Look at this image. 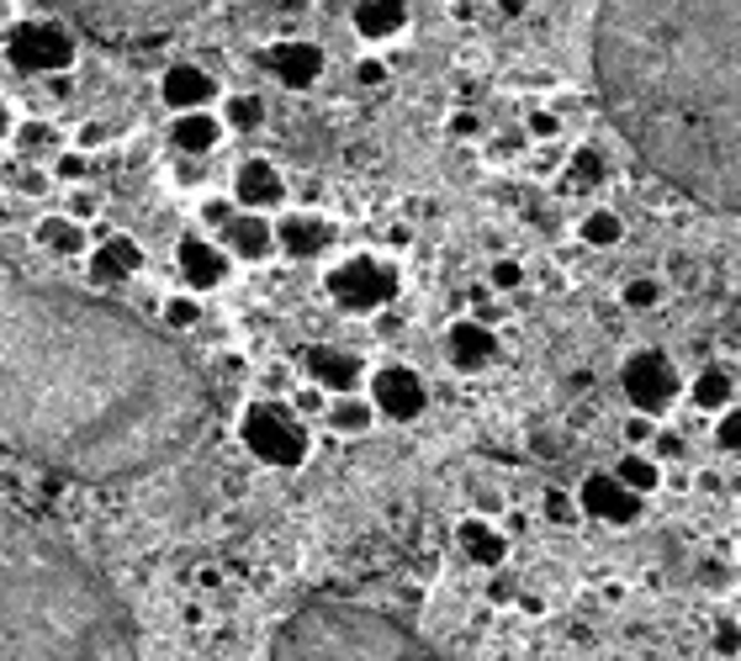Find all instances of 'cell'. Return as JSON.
Listing matches in <instances>:
<instances>
[{
	"label": "cell",
	"mask_w": 741,
	"mask_h": 661,
	"mask_svg": "<svg viewBox=\"0 0 741 661\" xmlns=\"http://www.w3.org/2000/svg\"><path fill=\"white\" fill-rule=\"evenodd\" d=\"M234 202L244 213H276L287 202V180L270 159H244L239 175H234Z\"/></svg>",
	"instance_id": "cell-15"
},
{
	"label": "cell",
	"mask_w": 741,
	"mask_h": 661,
	"mask_svg": "<svg viewBox=\"0 0 741 661\" xmlns=\"http://www.w3.org/2000/svg\"><path fill=\"white\" fill-rule=\"evenodd\" d=\"M59 180H85V169H91V159L85 154H59Z\"/></svg>",
	"instance_id": "cell-40"
},
{
	"label": "cell",
	"mask_w": 741,
	"mask_h": 661,
	"mask_svg": "<svg viewBox=\"0 0 741 661\" xmlns=\"http://www.w3.org/2000/svg\"><path fill=\"white\" fill-rule=\"evenodd\" d=\"M445 360H451L455 371H487L493 360H498V333L493 323H482V318H455L451 329H445Z\"/></svg>",
	"instance_id": "cell-13"
},
{
	"label": "cell",
	"mask_w": 741,
	"mask_h": 661,
	"mask_svg": "<svg viewBox=\"0 0 741 661\" xmlns=\"http://www.w3.org/2000/svg\"><path fill=\"white\" fill-rule=\"evenodd\" d=\"M159 95H165L169 112H207L217 101V80L202 64H169L159 74Z\"/></svg>",
	"instance_id": "cell-17"
},
{
	"label": "cell",
	"mask_w": 741,
	"mask_h": 661,
	"mask_svg": "<svg viewBox=\"0 0 741 661\" xmlns=\"http://www.w3.org/2000/svg\"><path fill=\"white\" fill-rule=\"evenodd\" d=\"M594 80L657 180L741 217V0H598Z\"/></svg>",
	"instance_id": "cell-2"
},
{
	"label": "cell",
	"mask_w": 741,
	"mask_h": 661,
	"mask_svg": "<svg viewBox=\"0 0 741 661\" xmlns=\"http://www.w3.org/2000/svg\"><path fill=\"white\" fill-rule=\"evenodd\" d=\"M234 207H239V202H207V207H202V217H207L213 228H228V217H234Z\"/></svg>",
	"instance_id": "cell-42"
},
{
	"label": "cell",
	"mask_w": 741,
	"mask_h": 661,
	"mask_svg": "<svg viewBox=\"0 0 741 661\" xmlns=\"http://www.w3.org/2000/svg\"><path fill=\"white\" fill-rule=\"evenodd\" d=\"M657 419L651 413H630L625 419V450H651V440H657Z\"/></svg>",
	"instance_id": "cell-34"
},
{
	"label": "cell",
	"mask_w": 741,
	"mask_h": 661,
	"mask_svg": "<svg viewBox=\"0 0 741 661\" xmlns=\"http://www.w3.org/2000/svg\"><path fill=\"white\" fill-rule=\"evenodd\" d=\"M455 545H461V556H466L472 567H487V571L503 567V556H508V535H503L487 514H472V519L455 524Z\"/></svg>",
	"instance_id": "cell-21"
},
{
	"label": "cell",
	"mask_w": 741,
	"mask_h": 661,
	"mask_svg": "<svg viewBox=\"0 0 741 661\" xmlns=\"http://www.w3.org/2000/svg\"><path fill=\"white\" fill-rule=\"evenodd\" d=\"M567 169H573V186H598L604 180V154H598L594 143H583V148H573Z\"/></svg>",
	"instance_id": "cell-31"
},
{
	"label": "cell",
	"mask_w": 741,
	"mask_h": 661,
	"mask_svg": "<svg viewBox=\"0 0 741 661\" xmlns=\"http://www.w3.org/2000/svg\"><path fill=\"white\" fill-rule=\"evenodd\" d=\"M0 661H138L112 582L11 503H0Z\"/></svg>",
	"instance_id": "cell-3"
},
{
	"label": "cell",
	"mask_w": 741,
	"mask_h": 661,
	"mask_svg": "<svg viewBox=\"0 0 741 661\" xmlns=\"http://www.w3.org/2000/svg\"><path fill=\"white\" fill-rule=\"evenodd\" d=\"M138 270H144V249H138V238H127V234H112L91 255V281L96 286H122L127 276H138Z\"/></svg>",
	"instance_id": "cell-22"
},
{
	"label": "cell",
	"mask_w": 741,
	"mask_h": 661,
	"mask_svg": "<svg viewBox=\"0 0 741 661\" xmlns=\"http://www.w3.org/2000/svg\"><path fill=\"white\" fill-rule=\"evenodd\" d=\"M371 424H377V402L371 397L344 392V397L329 402V428H335V434H366Z\"/></svg>",
	"instance_id": "cell-28"
},
{
	"label": "cell",
	"mask_w": 741,
	"mask_h": 661,
	"mask_svg": "<svg viewBox=\"0 0 741 661\" xmlns=\"http://www.w3.org/2000/svg\"><path fill=\"white\" fill-rule=\"evenodd\" d=\"M323 286H329V297H335L344 312H382L387 302H398V286H403V276H398V265L382 260V255H350V260H339L329 276H323Z\"/></svg>",
	"instance_id": "cell-6"
},
{
	"label": "cell",
	"mask_w": 741,
	"mask_h": 661,
	"mask_svg": "<svg viewBox=\"0 0 741 661\" xmlns=\"http://www.w3.org/2000/svg\"><path fill=\"white\" fill-rule=\"evenodd\" d=\"M239 434H244V445H249L255 461L281 466V472L302 466L308 450H312V434H308V424H302V413L287 407V402H249Z\"/></svg>",
	"instance_id": "cell-5"
},
{
	"label": "cell",
	"mask_w": 741,
	"mask_h": 661,
	"mask_svg": "<svg viewBox=\"0 0 741 661\" xmlns=\"http://www.w3.org/2000/svg\"><path fill=\"white\" fill-rule=\"evenodd\" d=\"M32 238H38V249H43V255H59V260L85 255V223H80V217H43Z\"/></svg>",
	"instance_id": "cell-26"
},
{
	"label": "cell",
	"mask_w": 741,
	"mask_h": 661,
	"mask_svg": "<svg viewBox=\"0 0 741 661\" xmlns=\"http://www.w3.org/2000/svg\"><path fill=\"white\" fill-rule=\"evenodd\" d=\"M451 133H455V138H477L482 122L472 117V112H455V117H451Z\"/></svg>",
	"instance_id": "cell-43"
},
{
	"label": "cell",
	"mask_w": 741,
	"mask_h": 661,
	"mask_svg": "<svg viewBox=\"0 0 741 661\" xmlns=\"http://www.w3.org/2000/svg\"><path fill=\"white\" fill-rule=\"evenodd\" d=\"M217 117H223L228 133H255V127L265 122V101H260V95H249V91H239V95H228V101H223V112H217Z\"/></svg>",
	"instance_id": "cell-30"
},
{
	"label": "cell",
	"mask_w": 741,
	"mask_h": 661,
	"mask_svg": "<svg viewBox=\"0 0 741 661\" xmlns=\"http://www.w3.org/2000/svg\"><path fill=\"white\" fill-rule=\"evenodd\" d=\"M710 645H716V657H741V619H720Z\"/></svg>",
	"instance_id": "cell-37"
},
{
	"label": "cell",
	"mask_w": 741,
	"mask_h": 661,
	"mask_svg": "<svg viewBox=\"0 0 741 661\" xmlns=\"http://www.w3.org/2000/svg\"><path fill=\"white\" fill-rule=\"evenodd\" d=\"M487 281H493V291L508 297V291H519V286H525V265H519V260H493Z\"/></svg>",
	"instance_id": "cell-36"
},
{
	"label": "cell",
	"mask_w": 741,
	"mask_h": 661,
	"mask_svg": "<svg viewBox=\"0 0 741 661\" xmlns=\"http://www.w3.org/2000/svg\"><path fill=\"white\" fill-rule=\"evenodd\" d=\"M525 133H529L535 143H550L556 133H562V117H556V112H529V117H525Z\"/></svg>",
	"instance_id": "cell-38"
},
{
	"label": "cell",
	"mask_w": 741,
	"mask_h": 661,
	"mask_svg": "<svg viewBox=\"0 0 741 661\" xmlns=\"http://www.w3.org/2000/svg\"><path fill=\"white\" fill-rule=\"evenodd\" d=\"M265 70L276 74V85H287V91H312L323 80V70H329V59L308 38H287V43H276L265 53Z\"/></svg>",
	"instance_id": "cell-12"
},
{
	"label": "cell",
	"mask_w": 741,
	"mask_h": 661,
	"mask_svg": "<svg viewBox=\"0 0 741 661\" xmlns=\"http://www.w3.org/2000/svg\"><path fill=\"white\" fill-rule=\"evenodd\" d=\"M228 265H234V255L223 244H213V238H181V276H186L192 291L223 286L228 281Z\"/></svg>",
	"instance_id": "cell-18"
},
{
	"label": "cell",
	"mask_w": 741,
	"mask_h": 661,
	"mask_svg": "<svg viewBox=\"0 0 741 661\" xmlns=\"http://www.w3.org/2000/svg\"><path fill=\"white\" fill-rule=\"evenodd\" d=\"M366 386H371L366 397L377 402V419H392V424H413L430 407V386H424L419 371H408V365H382Z\"/></svg>",
	"instance_id": "cell-10"
},
{
	"label": "cell",
	"mask_w": 741,
	"mask_h": 661,
	"mask_svg": "<svg viewBox=\"0 0 741 661\" xmlns=\"http://www.w3.org/2000/svg\"><path fill=\"white\" fill-rule=\"evenodd\" d=\"M202 419L207 381L169 333L0 276V450L74 482H122L181 455Z\"/></svg>",
	"instance_id": "cell-1"
},
{
	"label": "cell",
	"mask_w": 741,
	"mask_h": 661,
	"mask_svg": "<svg viewBox=\"0 0 741 661\" xmlns=\"http://www.w3.org/2000/svg\"><path fill=\"white\" fill-rule=\"evenodd\" d=\"M615 476H620L636 497H651L662 482H668V466H662L651 450H625L620 461H615Z\"/></svg>",
	"instance_id": "cell-25"
},
{
	"label": "cell",
	"mask_w": 741,
	"mask_h": 661,
	"mask_svg": "<svg viewBox=\"0 0 741 661\" xmlns=\"http://www.w3.org/2000/svg\"><path fill=\"white\" fill-rule=\"evenodd\" d=\"M6 138H17V117H11V112L0 106V143H6Z\"/></svg>",
	"instance_id": "cell-47"
},
{
	"label": "cell",
	"mask_w": 741,
	"mask_h": 661,
	"mask_svg": "<svg viewBox=\"0 0 741 661\" xmlns=\"http://www.w3.org/2000/svg\"><path fill=\"white\" fill-rule=\"evenodd\" d=\"M64 6L101 32H159L202 11V0H64Z\"/></svg>",
	"instance_id": "cell-7"
},
{
	"label": "cell",
	"mask_w": 741,
	"mask_h": 661,
	"mask_svg": "<svg viewBox=\"0 0 741 661\" xmlns=\"http://www.w3.org/2000/svg\"><path fill=\"white\" fill-rule=\"evenodd\" d=\"M683 392H689L693 413H710V419H716V413H725V407L737 402V381H731L725 365H704V371H699Z\"/></svg>",
	"instance_id": "cell-24"
},
{
	"label": "cell",
	"mask_w": 741,
	"mask_h": 661,
	"mask_svg": "<svg viewBox=\"0 0 741 661\" xmlns=\"http://www.w3.org/2000/svg\"><path fill=\"white\" fill-rule=\"evenodd\" d=\"M223 117H217L213 106L207 112H175V122H169V143L186 154V159H202V154H213L217 143H223Z\"/></svg>",
	"instance_id": "cell-23"
},
{
	"label": "cell",
	"mask_w": 741,
	"mask_h": 661,
	"mask_svg": "<svg viewBox=\"0 0 741 661\" xmlns=\"http://www.w3.org/2000/svg\"><path fill=\"white\" fill-rule=\"evenodd\" d=\"M308 381L318 386V392L344 397V392H356L360 381H366V365H360V354L339 350V344H312L308 350Z\"/></svg>",
	"instance_id": "cell-16"
},
{
	"label": "cell",
	"mask_w": 741,
	"mask_h": 661,
	"mask_svg": "<svg viewBox=\"0 0 741 661\" xmlns=\"http://www.w3.org/2000/svg\"><path fill=\"white\" fill-rule=\"evenodd\" d=\"M651 455H657L662 466H672V461L683 455V440H678V434H668V428H657V440H651Z\"/></svg>",
	"instance_id": "cell-39"
},
{
	"label": "cell",
	"mask_w": 741,
	"mask_h": 661,
	"mask_svg": "<svg viewBox=\"0 0 741 661\" xmlns=\"http://www.w3.org/2000/svg\"><path fill=\"white\" fill-rule=\"evenodd\" d=\"M223 249L234 260H270L276 255V223L265 213H234L223 228Z\"/></svg>",
	"instance_id": "cell-19"
},
{
	"label": "cell",
	"mask_w": 741,
	"mask_h": 661,
	"mask_svg": "<svg viewBox=\"0 0 741 661\" xmlns=\"http://www.w3.org/2000/svg\"><path fill=\"white\" fill-rule=\"evenodd\" d=\"M270 661H445L419 630L403 619L344 603V598H318L308 609L276 630Z\"/></svg>",
	"instance_id": "cell-4"
},
{
	"label": "cell",
	"mask_w": 741,
	"mask_h": 661,
	"mask_svg": "<svg viewBox=\"0 0 741 661\" xmlns=\"http://www.w3.org/2000/svg\"><path fill=\"white\" fill-rule=\"evenodd\" d=\"M716 445L725 455H741V402H731L725 413H716Z\"/></svg>",
	"instance_id": "cell-33"
},
{
	"label": "cell",
	"mask_w": 741,
	"mask_h": 661,
	"mask_svg": "<svg viewBox=\"0 0 741 661\" xmlns=\"http://www.w3.org/2000/svg\"><path fill=\"white\" fill-rule=\"evenodd\" d=\"M350 27L360 43H392L408 32V0H356Z\"/></svg>",
	"instance_id": "cell-20"
},
{
	"label": "cell",
	"mask_w": 741,
	"mask_h": 661,
	"mask_svg": "<svg viewBox=\"0 0 741 661\" xmlns=\"http://www.w3.org/2000/svg\"><path fill=\"white\" fill-rule=\"evenodd\" d=\"M356 80L377 91V85H387V64H382V59H360V64H356Z\"/></svg>",
	"instance_id": "cell-41"
},
{
	"label": "cell",
	"mask_w": 741,
	"mask_h": 661,
	"mask_svg": "<svg viewBox=\"0 0 741 661\" xmlns=\"http://www.w3.org/2000/svg\"><path fill=\"white\" fill-rule=\"evenodd\" d=\"M17 127H22V133H17V138H22V148H38V143H49V127H43V122H17Z\"/></svg>",
	"instance_id": "cell-44"
},
{
	"label": "cell",
	"mask_w": 741,
	"mask_h": 661,
	"mask_svg": "<svg viewBox=\"0 0 741 661\" xmlns=\"http://www.w3.org/2000/svg\"><path fill=\"white\" fill-rule=\"evenodd\" d=\"M577 238H583L588 249H620L625 217L615 213V207H594V213H583V223H577Z\"/></svg>",
	"instance_id": "cell-27"
},
{
	"label": "cell",
	"mask_w": 741,
	"mask_h": 661,
	"mask_svg": "<svg viewBox=\"0 0 741 661\" xmlns=\"http://www.w3.org/2000/svg\"><path fill=\"white\" fill-rule=\"evenodd\" d=\"M477 514H487V519L498 514V493H493V487H487V493H477Z\"/></svg>",
	"instance_id": "cell-46"
},
{
	"label": "cell",
	"mask_w": 741,
	"mask_h": 661,
	"mask_svg": "<svg viewBox=\"0 0 741 661\" xmlns=\"http://www.w3.org/2000/svg\"><path fill=\"white\" fill-rule=\"evenodd\" d=\"M329 244H335V223L318 213H281L276 217V249L291 255V260H318V255H329Z\"/></svg>",
	"instance_id": "cell-14"
},
{
	"label": "cell",
	"mask_w": 741,
	"mask_h": 661,
	"mask_svg": "<svg viewBox=\"0 0 741 661\" xmlns=\"http://www.w3.org/2000/svg\"><path fill=\"white\" fill-rule=\"evenodd\" d=\"M96 143H106V127H101V122H91V127L80 133V148H96Z\"/></svg>",
	"instance_id": "cell-45"
},
{
	"label": "cell",
	"mask_w": 741,
	"mask_h": 661,
	"mask_svg": "<svg viewBox=\"0 0 741 661\" xmlns=\"http://www.w3.org/2000/svg\"><path fill=\"white\" fill-rule=\"evenodd\" d=\"M620 386H625V402L636 413H651V419H662L672 402L683 397V376H678L668 350H636L620 365Z\"/></svg>",
	"instance_id": "cell-8"
},
{
	"label": "cell",
	"mask_w": 741,
	"mask_h": 661,
	"mask_svg": "<svg viewBox=\"0 0 741 661\" xmlns=\"http://www.w3.org/2000/svg\"><path fill=\"white\" fill-rule=\"evenodd\" d=\"M668 297H672L668 276H636V281H625V291H620V302L630 312H657Z\"/></svg>",
	"instance_id": "cell-29"
},
{
	"label": "cell",
	"mask_w": 741,
	"mask_h": 661,
	"mask_svg": "<svg viewBox=\"0 0 741 661\" xmlns=\"http://www.w3.org/2000/svg\"><path fill=\"white\" fill-rule=\"evenodd\" d=\"M541 508H546L550 524H577V519H583V508H577V493H562V487H546Z\"/></svg>",
	"instance_id": "cell-32"
},
{
	"label": "cell",
	"mask_w": 741,
	"mask_h": 661,
	"mask_svg": "<svg viewBox=\"0 0 741 661\" xmlns=\"http://www.w3.org/2000/svg\"><path fill=\"white\" fill-rule=\"evenodd\" d=\"M6 59L22 74H59L80 59V43H74L70 27L59 22H17L6 38Z\"/></svg>",
	"instance_id": "cell-9"
},
{
	"label": "cell",
	"mask_w": 741,
	"mask_h": 661,
	"mask_svg": "<svg viewBox=\"0 0 741 661\" xmlns=\"http://www.w3.org/2000/svg\"><path fill=\"white\" fill-rule=\"evenodd\" d=\"M641 503H646V497L630 493L615 472L583 476V487H577V508H583V519H598V524H636V519H641Z\"/></svg>",
	"instance_id": "cell-11"
},
{
	"label": "cell",
	"mask_w": 741,
	"mask_h": 661,
	"mask_svg": "<svg viewBox=\"0 0 741 661\" xmlns=\"http://www.w3.org/2000/svg\"><path fill=\"white\" fill-rule=\"evenodd\" d=\"M165 323H169V333L196 329V323H202V308H196L192 297H169V302H165Z\"/></svg>",
	"instance_id": "cell-35"
}]
</instances>
